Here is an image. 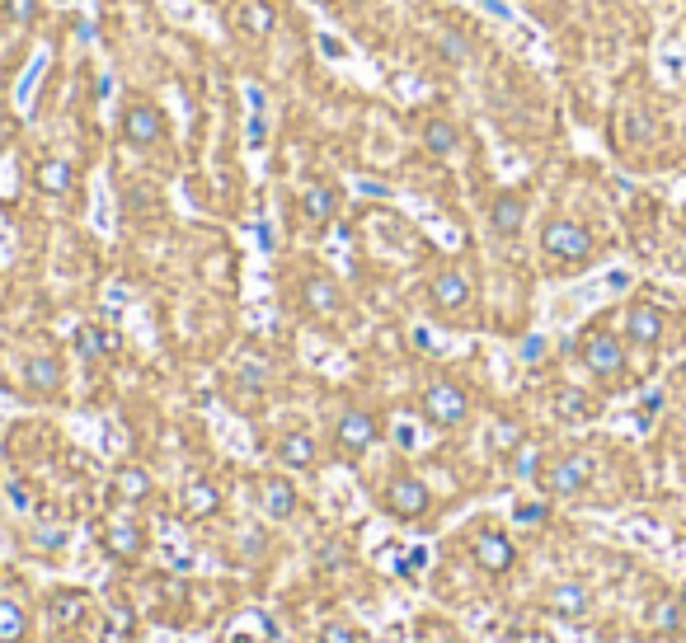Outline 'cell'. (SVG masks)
Listing matches in <instances>:
<instances>
[{"instance_id": "6da1fadb", "label": "cell", "mask_w": 686, "mask_h": 643, "mask_svg": "<svg viewBox=\"0 0 686 643\" xmlns=\"http://www.w3.org/2000/svg\"><path fill=\"white\" fill-rule=\"evenodd\" d=\"M541 249L560 263H588L593 259V230L569 221V216H550L541 226Z\"/></svg>"}, {"instance_id": "7a4b0ae2", "label": "cell", "mask_w": 686, "mask_h": 643, "mask_svg": "<svg viewBox=\"0 0 686 643\" xmlns=\"http://www.w3.org/2000/svg\"><path fill=\"white\" fill-rule=\"evenodd\" d=\"M593 484V456H583V451H569V456L550 460L546 470H541V489L550 498H574Z\"/></svg>"}, {"instance_id": "3957f363", "label": "cell", "mask_w": 686, "mask_h": 643, "mask_svg": "<svg viewBox=\"0 0 686 643\" xmlns=\"http://www.w3.org/2000/svg\"><path fill=\"white\" fill-rule=\"evenodd\" d=\"M578 357H583V367L593 371L597 381H616L625 371V348L611 329H588L583 343H578Z\"/></svg>"}, {"instance_id": "277c9868", "label": "cell", "mask_w": 686, "mask_h": 643, "mask_svg": "<svg viewBox=\"0 0 686 643\" xmlns=\"http://www.w3.org/2000/svg\"><path fill=\"white\" fill-rule=\"evenodd\" d=\"M423 418L428 423H437V428H461L466 423V414H470V399H466V390L461 385H452V381H433L428 390H423Z\"/></svg>"}, {"instance_id": "5b68a950", "label": "cell", "mask_w": 686, "mask_h": 643, "mask_svg": "<svg viewBox=\"0 0 686 643\" xmlns=\"http://www.w3.org/2000/svg\"><path fill=\"white\" fill-rule=\"evenodd\" d=\"M123 141H132V146H156V141H165V113H160V104H151V99H141V94H132L123 108Z\"/></svg>"}, {"instance_id": "8992f818", "label": "cell", "mask_w": 686, "mask_h": 643, "mask_svg": "<svg viewBox=\"0 0 686 643\" xmlns=\"http://www.w3.org/2000/svg\"><path fill=\"white\" fill-rule=\"evenodd\" d=\"M428 484L414 475H395L386 484V493H381V507H386L390 517H400V521H419L423 512H428Z\"/></svg>"}, {"instance_id": "52a82bcc", "label": "cell", "mask_w": 686, "mask_h": 643, "mask_svg": "<svg viewBox=\"0 0 686 643\" xmlns=\"http://www.w3.org/2000/svg\"><path fill=\"white\" fill-rule=\"evenodd\" d=\"M376 437H381V423H376L367 409H343L339 423H334V442H339L343 456H362V451H372Z\"/></svg>"}, {"instance_id": "ba28073f", "label": "cell", "mask_w": 686, "mask_h": 643, "mask_svg": "<svg viewBox=\"0 0 686 643\" xmlns=\"http://www.w3.org/2000/svg\"><path fill=\"white\" fill-rule=\"evenodd\" d=\"M470 554H475V564H480L484 573H508V568L517 564L513 540L503 536V531H494V526H484L480 536H475V545H470Z\"/></svg>"}, {"instance_id": "9c48e42d", "label": "cell", "mask_w": 686, "mask_h": 643, "mask_svg": "<svg viewBox=\"0 0 686 643\" xmlns=\"http://www.w3.org/2000/svg\"><path fill=\"white\" fill-rule=\"evenodd\" d=\"M625 338L640 343V348H654L658 338H663V310L649 306V301H635V306L625 310Z\"/></svg>"}, {"instance_id": "30bf717a", "label": "cell", "mask_w": 686, "mask_h": 643, "mask_svg": "<svg viewBox=\"0 0 686 643\" xmlns=\"http://www.w3.org/2000/svg\"><path fill=\"white\" fill-rule=\"evenodd\" d=\"M104 550L113 554V559H123V564H132L141 550H146V536H141V526L137 521H127V517H118V521H109L104 526Z\"/></svg>"}, {"instance_id": "8fae6325", "label": "cell", "mask_w": 686, "mask_h": 643, "mask_svg": "<svg viewBox=\"0 0 686 643\" xmlns=\"http://www.w3.org/2000/svg\"><path fill=\"white\" fill-rule=\"evenodd\" d=\"M235 29L245 33V38H268V33L278 29V5L273 0H245L235 10Z\"/></svg>"}, {"instance_id": "7c38bea8", "label": "cell", "mask_w": 686, "mask_h": 643, "mask_svg": "<svg viewBox=\"0 0 686 643\" xmlns=\"http://www.w3.org/2000/svg\"><path fill=\"white\" fill-rule=\"evenodd\" d=\"M428 296H433L437 310H461L470 301V277L447 268V273H437L433 282H428Z\"/></svg>"}, {"instance_id": "4fadbf2b", "label": "cell", "mask_w": 686, "mask_h": 643, "mask_svg": "<svg viewBox=\"0 0 686 643\" xmlns=\"http://www.w3.org/2000/svg\"><path fill=\"white\" fill-rule=\"evenodd\" d=\"M179 507H184V517H193V521L212 517V512L221 507L217 484H207V479H188L184 493H179Z\"/></svg>"}, {"instance_id": "5bb4252c", "label": "cell", "mask_w": 686, "mask_h": 643, "mask_svg": "<svg viewBox=\"0 0 686 643\" xmlns=\"http://www.w3.org/2000/svg\"><path fill=\"white\" fill-rule=\"evenodd\" d=\"M259 498H264V512H268L273 521H287L292 512H297V484H292V479H282V475L264 479Z\"/></svg>"}, {"instance_id": "9a60e30c", "label": "cell", "mask_w": 686, "mask_h": 643, "mask_svg": "<svg viewBox=\"0 0 686 643\" xmlns=\"http://www.w3.org/2000/svg\"><path fill=\"white\" fill-rule=\"evenodd\" d=\"M489 221H494L499 235H517L522 221H527V202H522V193H499L494 207H489Z\"/></svg>"}, {"instance_id": "2e32d148", "label": "cell", "mask_w": 686, "mask_h": 643, "mask_svg": "<svg viewBox=\"0 0 686 643\" xmlns=\"http://www.w3.org/2000/svg\"><path fill=\"white\" fill-rule=\"evenodd\" d=\"M71 179H76V169L66 165V160H43V165L33 169V188L47 193V198H62L71 193Z\"/></svg>"}, {"instance_id": "e0dca14e", "label": "cell", "mask_w": 686, "mask_h": 643, "mask_svg": "<svg viewBox=\"0 0 686 643\" xmlns=\"http://www.w3.org/2000/svg\"><path fill=\"white\" fill-rule=\"evenodd\" d=\"M546 601H550V611H555V615H569V620L588 615V587H583V582H555Z\"/></svg>"}, {"instance_id": "ac0fdd59", "label": "cell", "mask_w": 686, "mask_h": 643, "mask_svg": "<svg viewBox=\"0 0 686 643\" xmlns=\"http://www.w3.org/2000/svg\"><path fill=\"white\" fill-rule=\"evenodd\" d=\"M76 353L80 357H109V353H118V334L113 329H104V324H80L76 329Z\"/></svg>"}, {"instance_id": "d6986e66", "label": "cell", "mask_w": 686, "mask_h": 643, "mask_svg": "<svg viewBox=\"0 0 686 643\" xmlns=\"http://www.w3.org/2000/svg\"><path fill=\"white\" fill-rule=\"evenodd\" d=\"M278 465L282 470H311L315 465V442L306 432H287L278 442Z\"/></svg>"}, {"instance_id": "ffe728a7", "label": "cell", "mask_w": 686, "mask_h": 643, "mask_svg": "<svg viewBox=\"0 0 686 643\" xmlns=\"http://www.w3.org/2000/svg\"><path fill=\"white\" fill-rule=\"evenodd\" d=\"M24 381H29L33 395H52V390H62V362L57 357H29Z\"/></svg>"}, {"instance_id": "44dd1931", "label": "cell", "mask_w": 686, "mask_h": 643, "mask_svg": "<svg viewBox=\"0 0 686 643\" xmlns=\"http://www.w3.org/2000/svg\"><path fill=\"white\" fill-rule=\"evenodd\" d=\"M334 207H339V193L329 184H311L301 193V216H306L311 226H325L329 216H334Z\"/></svg>"}, {"instance_id": "7402d4cb", "label": "cell", "mask_w": 686, "mask_h": 643, "mask_svg": "<svg viewBox=\"0 0 686 643\" xmlns=\"http://www.w3.org/2000/svg\"><path fill=\"white\" fill-rule=\"evenodd\" d=\"M137 634V615L127 601H113L109 615H104V629H99V643H132Z\"/></svg>"}, {"instance_id": "603a6c76", "label": "cell", "mask_w": 686, "mask_h": 643, "mask_svg": "<svg viewBox=\"0 0 686 643\" xmlns=\"http://www.w3.org/2000/svg\"><path fill=\"white\" fill-rule=\"evenodd\" d=\"M301 301H306L311 315H334V310H339V287H334L329 277H306V282H301Z\"/></svg>"}, {"instance_id": "cb8c5ba5", "label": "cell", "mask_w": 686, "mask_h": 643, "mask_svg": "<svg viewBox=\"0 0 686 643\" xmlns=\"http://www.w3.org/2000/svg\"><path fill=\"white\" fill-rule=\"evenodd\" d=\"M682 620H686V611H682V601L677 597H663V601L649 606V629H654V634H677Z\"/></svg>"}, {"instance_id": "d4e9b609", "label": "cell", "mask_w": 686, "mask_h": 643, "mask_svg": "<svg viewBox=\"0 0 686 643\" xmlns=\"http://www.w3.org/2000/svg\"><path fill=\"white\" fill-rule=\"evenodd\" d=\"M456 141H461V132H456L447 118H433V123H423V146L433 155H452Z\"/></svg>"}, {"instance_id": "484cf974", "label": "cell", "mask_w": 686, "mask_h": 643, "mask_svg": "<svg viewBox=\"0 0 686 643\" xmlns=\"http://www.w3.org/2000/svg\"><path fill=\"white\" fill-rule=\"evenodd\" d=\"M29 634V615L15 601H0V643H24Z\"/></svg>"}, {"instance_id": "4316f807", "label": "cell", "mask_w": 686, "mask_h": 643, "mask_svg": "<svg viewBox=\"0 0 686 643\" xmlns=\"http://www.w3.org/2000/svg\"><path fill=\"white\" fill-rule=\"evenodd\" d=\"M118 493H123V498H132V503H137V498H146V493H151V479H146V470H137V465L118 470Z\"/></svg>"}, {"instance_id": "83f0119b", "label": "cell", "mask_w": 686, "mask_h": 643, "mask_svg": "<svg viewBox=\"0 0 686 643\" xmlns=\"http://www.w3.org/2000/svg\"><path fill=\"white\" fill-rule=\"evenodd\" d=\"M80 611H85V597H80V592H57V597H52V620H62V625H76Z\"/></svg>"}, {"instance_id": "f1b7e54d", "label": "cell", "mask_w": 686, "mask_h": 643, "mask_svg": "<svg viewBox=\"0 0 686 643\" xmlns=\"http://www.w3.org/2000/svg\"><path fill=\"white\" fill-rule=\"evenodd\" d=\"M0 19L5 24H33L38 19V0H0Z\"/></svg>"}, {"instance_id": "f546056e", "label": "cell", "mask_w": 686, "mask_h": 643, "mask_svg": "<svg viewBox=\"0 0 686 643\" xmlns=\"http://www.w3.org/2000/svg\"><path fill=\"white\" fill-rule=\"evenodd\" d=\"M513 470L517 475H541V446L536 442H522L513 451Z\"/></svg>"}, {"instance_id": "4dcf8cb0", "label": "cell", "mask_w": 686, "mask_h": 643, "mask_svg": "<svg viewBox=\"0 0 686 643\" xmlns=\"http://www.w3.org/2000/svg\"><path fill=\"white\" fill-rule=\"evenodd\" d=\"M560 414L564 418H588V414H593V404L578 395V390H564V395H560Z\"/></svg>"}, {"instance_id": "1f68e13d", "label": "cell", "mask_w": 686, "mask_h": 643, "mask_svg": "<svg viewBox=\"0 0 686 643\" xmlns=\"http://www.w3.org/2000/svg\"><path fill=\"white\" fill-rule=\"evenodd\" d=\"M320 643H358V629L343 625V620H329V625L320 629Z\"/></svg>"}, {"instance_id": "d6a6232c", "label": "cell", "mask_w": 686, "mask_h": 643, "mask_svg": "<svg viewBox=\"0 0 686 643\" xmlns=\"http://www.w3.org/2000/svg\"><path fill=\"white\" fill-rule=\"evenodd\" d=\"M494 446H499V451H517V446H522V432H517L513 423H503V428L494 432Z\"/></svg>"}, {"instance_id": "836d02e7", "label": "cell", "mask_w": 686, "mask_h": 643, "mask_svg": "<svg viewBox=\"0 0 686 643\" xmlns=\"http://www.w3.org/2000/svg\"><path fill=\"white\" fill-rule=\"evenodd\" d=\"M517 521H522V526H541V521H546V503H522L517 507Z\"/></svg>"}, {"instance_id": "e575fe53", "label": "cell", "mask_w": 686, "mask_h": 643, "mask_svg": "<svg viewBox=\"0 0 686 643\" xmlns=\"http://www.w3.org/2000/svg\"><path fill=\"white\" fill-rule=\"evenodd\" d=\"M264 376H268L264 362H245V371H240V385H245V390H254V385H264Z\"/></svg>"}, {"instance_id": "d590c367", "label": "cell", "mask_w": 686, "mask_h": 643, "mask_svg": "<svg viewBox=\"0 0 686 643\" xmlns=\"http://www.w3.org/2000/svg\"><path fill=\"white\" fill-rule=\"evenodd\" d=\"M38 545H43V550H57V545H62V531H43V536H38Z\"/></svg>"}, {"instance_id": "8d00e7d4", "label": "cell", "mask_w": 686, "mask_h": 643, "mask_svg": "<svg viewBox=\"0 0 686 643\" xmlns=\"http://www.w3.org/2000/svg\"><path fill=\"white\" fill-rule=\"evenodd\" d=\"M10 498H15L19 507H29V493H24V484H10Z\"/></svg>"}, {"instance_id": "74e56055", "label": "cell", "mask_w": 686, "mask_h": 643, "mask_svg": "<svg viewBox=\"0 0 686 643\" xmlns=\"http://www.w3.org/2000/svg\"><path fill=\"white\" fill-rule=\"evenodd\" d=\"M677 601H682V611H686V587H682V592H677Z\"/></svg>"}]
</instances>
